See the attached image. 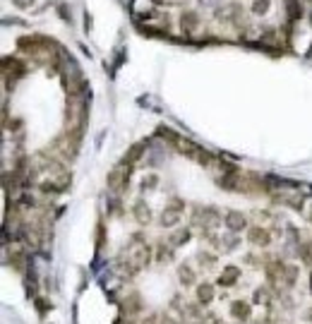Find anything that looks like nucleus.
Listing matches in <instances>:
<instances>
[{
    "instance_id": "nucleus-16",
    "label": "nucleus",
    "mask_w": 312,
    "mask_h": 324,
    "mask_svg": "<svg viewBox=\"0 0 312 324\" xmlns=\"http://www.w3.org/2000/svg\"><path fill=\"white\" fill-rule=\"evenodd\" d=\"M255 303H257V305H269V303H271L269 288H259V291H255Z\"/></svg>"
},
{
    "instance_id": "nucleus-2",
    "label": "nucleus",
    "mask_w": 312,
    "mask_h": 324,
    "mask_svg": "<svg viewBox=\"0 0 312 324\" xmlns=\"http://www.w3.org/2000/svg\"><path fill=\"white\" fill-rule=\"evenodd\" d=\"M130 168L132 166H128V164H123V161H120V166L108 173L106 185H108L113 192H123V190H125V185H128V180H130Z\"/></svg>"
},
{
    "instance_id": "nucleus-8",
    "label": "nucleus",
    "mask_w": 312,
    "mask_h": 324,
    "mask_svg": "<svg viewBox=\"0 0 312 324\" xmlns=\"http://www.w3.org/2000/svg\"><path fill=\"white\" fill-rule=\"evenodd\" d=\"M284 8H286L288 22H298V19L303 17V5H300V0H284Z\"/></svg>"
},
{
    "instance_id": "nucleus-13",
    "label": "nucleus",
    "mask_w": 312,
    "mask_h": 324,
    "mask_svg": "<svg viewBox=\"0 0 312 324\" xmlns=\"http://www.w3.org/2000/svg\"><path fill=\"white\" fill-rule=\"evenodd\" d=\"M144 147H147L144 142H139V144H135V147H132V149L128 151V156L123 158V164H128V166H132V164H137L139 156H142V151H144Z\"/></svg>"
},
{
    "instance_id": "nucleus-9",
    "label": "nucleus",
    "mask_w": 312,
    "mask_h": 324,
    "mask_svg": "<svg viewBox=\"0 0 312 324\" xmlns=\"http://www.w3.org/2000/svg\"><path fill=\"white\" fill-rule=\"evenodd\" d=\"M230 315L236 317L238 322H245V319H250V315H252V310H250L248 303H243V300H236V303L230 305Z\"/></svg>"
},
{
    "instance_id": "nucleus-24",
    "label": "nucleus",
    "mask_w": 312,
    "mask_h": 324,
    "mask_svg": "<svg viewBox=\"0 0 312 324\" xmlns=\"http://www.w3.org/2000/svg\"><path fill=\"white\" fill-rule=\"evenodd\" d=\"M139 324H161V322H159V319H156V317L151 315V317H147V319H142Z\"/></svg>"
},
{
    "instance_id": "nucleus-18",
    "label": "nucleus",
    "mask_w": 312,
    "mask_h": 324,
    "mask_svg": "<svg viewBox=\"0 0 312 324\" xmlns=\"http://www.w3.org/2000/svg\"><path fill=\"white\" fill-rule=\"evenodd\" d=\"M197 259H200V264H207V267H214V264H216V257L209 255V252H200Z\"/></svg>"
},
{
    "instance_id": "nucleus-11",
    "label": "nucleus",
    "mask_w": 312,
    "mask_h": 324,
    "mask_svg": "<svg viewBox=\"0 0 312 324\" xmlns=\"http://www.w3.org/2000/svg\"><path fill=\"white\" fill-rule=\"evenodd\" d=\"M214 300V286L211 284H200L197 286V303L200 305H209Z\"/></svg>"
},
{
    "instance_id": "nucleus-17",
    "label": "nucleus",
    "mask_w": 312,
    "mask_h": 324,
    "mask_svg": "<svg viewBox=\"0 0 312 324\" xmlns=\"http://www.w3.org/2000/svg\"><path fill=\"white\" fill-rule=\"evenodd\" d=\"M269 8H271V0H255L252 3V12L255 15H264V12H269Z\"/></svg>"
},
{
    "instance_id": "nucleus-3",
    "label": "nucleus",
    "mask_w": 312,
    "mask_h": 324,
    "mask_svg": "<svg viewBox=\"0 0 312 324\" xmlns=\"http://www.w3.org/2000/svg\"><path fill=\"white\" fill-rule=\"evenodd\" d=\"M183 209H185V204L180 202V199H173V202L164 209V214H161V226H164V228L175 226V223L180 221V216H183Z\"/></svg>"
},
{
    "instance_id": "nucleus-20",
    "label": "nucleus",
    "mask_w": 312,
    "mask_h": 324,
    "mask_svg": "<svg viewBox=\"0 0 312 324\" xmlns=\"http://www.w3.org/2000/svg\"><path fill=\"white\" fill-rule=\"evenodd\" d=\"M156 183H159V178H156L154 173H151V176H147L144 180H142V190H154Z\"/></svg>"
},
{
    "instance_id": "nucleus-7",
    "label": "nucleus",
    "mask_w": 312,
    "mask_h": 324,
    "mask_svg": "<svg viewBox=\"0 0 312 324\" xmlns=\"http://www.w3.org/2000/svg\"><path fill=\"white\" fill-rule=\"evenodd\" d=\"M132 216H135V221L142 223V226H147L151 221V212H149V207L144 204V199H137L135 207H132Z\"/></svg>"
},
{
    "instance_id": "nucleus-5",
    "label": "nucleus",
    "mask_w": 312,
    "mask_h": 324,
    "mask_svg": "<svg viewBox=\"0 0 312 324\" xmlns=\"http://www.w3.org/2000/svg\"><path fill=\"white\" fill-rule=\"evenodd\" d=\"M248 240L255 245V248H266L269 242H271V233L262 228V226H252L248 231Z\"/></svg>"
},
{
    "instance_id": "nucleus-14",
    "label": "nucleus",
    "mask_w": 312,
    "mask_h": 324,
    "mask_svg": "<svg viewBox=\"0 0 312 324\" xmlns=\"http://www.w3.org/2000/svg\"><path fill=\"white\" fill-rule=\"evenodd\" d=\"M139 310H142V300H139L137 293H132L130 300H125V312H128V315H135V312H139Z\"/></svg>"
},
{
    "instance_id": "nucleus-12",
    "label": "nucleus",
    "mask_w": 312,
    "mask_h": 324,
    "mask_svg": "<svg viewBox=\"0 0 312 324\" xmlns=\"http://www.w3.org/2000/svg\"><path fill=\"white\" fill-rule=\"evenodd\" d=\"M178 278H180V284H183V286H192L194 281H197L194 271L187 267V264H180V267H178Z\"/></svg>"
},
{
    "instance_id": "nucleus-25",
    "label": "nucleus",
    "mask_w": 312,
    "mask_h": 324,
    "mask_svg": "<svg viewBox=\"0 0 312 324\" xmlns=\"http://www.w3.org/2000/svg\"><path fill=\"white\" fill-rule=\"evenodd\" d=\"M310 3H312V0H310Z\"/></svg>"
},
{
    "instance_id": "nucleus-23",
    "label": "nucleus",
    "mask_w": 312,
    "mask_h": 324,
    "mask_svg": "<svg viewBox=\"0 0 312 324\" xmlns=\"http://www.w3.org/2000/svg\"><path fill=\"white\" fill-rule=\"evenodd\" d=\"M161 324H178V322H175L171 315H164V317H161Z\"/></svg>"
},
{
    "instance_id": "nucleus-19",
    "label": "nucleus",
    "mask_w": 312,
    "mask_h": 324,
    "mask_svg": "<svg viewBox=\"0 0 312 324\" xmlns=\"http://www.w3.org/2000/svg\"><path fill=\"white\" fill-rule=\"evenodd\" d=\"M159 262H171L173 259V250L171 248H164V245H159Z\"/></svg>"
},
{
    "instance_id": "nucleus-6",
    "label": "nucleus",
    "mask_w": 312,
    "mask_h": 324,
    "mask_svg": "<svg viewBox=\"0 0 312 324\" xmlns=\"http://www.w3.org/2000/svg\"><path fill=\"white\" fill-rule=\"evenodd\" d=\"M180 27H183L185 34H194L197 27H200V15L192 12V10H185L183 15H180Z\"/></svg>"
},
{
    "instance_id": "nucleus-10",
    "label": "nucleus",
    "mask_w": 312,
    "mask_h": 324,
    "mask_svg": "<svg viewBox=\"0 0 312 324\" xmlns=\"http://www.w3.org/2000/svg\"><path fill=\"white\" fill-rule=\"evenodd\" d=\"M240 276V269L238 267H226L223 271H221V276H219V286H233L236 281H238Z\"/></svg>"
},
{
    "instance_id": "nucleus-4",
    "label": "nucleus",
    "mask_w": 312,
    "mask_h": 324,
    "mask_svg": "<svg viewBox=\"0 0 312 324\" xmlns=\"http://www.w3.org/2000/svg\"><path fill=\"white\" fill-rule=\"evenodd\" d=\"M223 223H226V228H228L230 233H240V231H245L248 219H245V214L243 212H226Z\"/></svg>"
},
{
    "instance_id": "nucleus-1",
    "label": "nucleus",
    "mask_w": 312,
    "mask_h": 324,
    "mask_svg": "<svg viewBox=\"0 0 312 324\" xmlns=\"http://www.w3.org/2000/svg\"><path fill=\"white\" fill-rule=\"evenodd\" d=\"M125 250L128 252L123 255V262H125V267H130V271L144 269L149 264V259H151V248L147 242H142V235H135Z\"/></svg>"
},
{
    "instance_id": "nucleus-15",
    "label": "nucleus",
    "mask_w": 312,
    "mask_h": 324,
    "mask_svg": "<svg viewBox=\"0 0 312 324\" xmlns=\"http://www.w3.org/2000/svg\"><path fill=\"white\" fill-rule=\"evenodd\" d=\"M187 240H190V231L183 228V231H178L175 235H171V248H178V245H183Z\"/></svg>"
},
{
    "instance_id": "nucleus-22",
    "label": "nucleus",
    "mask_w": 312,
    "mask_h": 324,
    "mask_svg": "<svg viewBox=\"0 0 312 324\" xmlns=\"http://www.w3.org/2000/svg\"><path fill=\"white\" fill-rule=\"evenodd\" d=\"M12 5H17L19 10H27L34 5V0H12Z\"/></svg>"
},
{
    "instance_id": "nucleus-21",
    "label": "nucleus",
    "mask_w": 312,
    "mask_h": 324,
    "mask_svg": "<svg viewBox=\"0 0 312 324\" xmlns=\"http://www.w3.org/2000/svg\"><path fill=\"white\" fill-rule=\"evenodd\" d=\"M200 324H219V319H216V315H211V312H207V315L200 317Z\"/></svg>"
}]
</instances>
